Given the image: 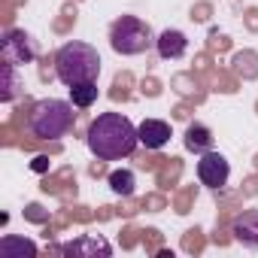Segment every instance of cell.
Returning <instances> with one entry per match:
<instances>
[{"label":"cell","mask_w":258,"mask_h":258,"mask_svg":"<svg viewBox=\"0 0 258 258\" xmlns=\"http://www.w3.org/2000/svg\"><path fill=\"white\" fill-rule=\"evenodd\" d=\"M109 252H112V246L103 237H82V240H73V243L61 246V255H88V258H94V255H109Z\"/></svg>","instance_id":"cell-10"},{"label":"cell","mask_w":258,"mask_h":258,"mask_svg":"<svg viewBox=\"0 0 258 258\" xmlns=\"http://www.w3.org/2000/svg\"><path fill=\"white\" fill-rule=\"evenodd\" d=\"M228 176H231V164L222 152H204L198 158V179L207 185V188H222L228 185Z\"/></svg>","instance_id":"cell-6"},{"label":"cell","mask_w":258,"mask_h":258,"mask_svg":"<svg viewBox=\"0 0 258 258\" xmlns=\"http://www.w3.org/2000/svg\"><path fill=\"white\" fill-rule=\"evenodd\" d=\"M55 76L70 88L79 82H97L100 76V55L94 46L82 40H70L55 55Z\"/></svg>","instance_id":"cell-2"},{"label":"cell","mask_w":258,"mask_h":258,"mask_svg":"<svg viewBox=\"0 0 258 258\" xmlns=\"http://www.w3.org/2000/svg\"><path fill=\"white\" fill-rule=\"evenodd\" d=\"M94 100H97V82H79V85H70V103H73L76 109H88Z\"/></svg>","instance_id":"cell-12"},{"label":"cell","mask_w":258,"mask_h":258,"mask_svg":"<svg viewBox=\"0 0 258 258\" xmlns=\"http://www.w3.org/2000/svg\"><path fill=\"white\" fill-rule=\"evenodd\" d=\"M46 167H49V158H37L34 161V170H46Z\"/></svg>","instance_id":"cell-16"},{"label":"cell","mask_w":258,"mask_h":258,"mask_svg":"<svg viewBox=\"0 0 258 258\" xmlns=\"http://www.w3.org/2000/svg\"><path fill=\"white\" fill-rule=\"evenodd\" d=\"M0 55H4L7 64H28L37 58V46L31 40V34L19 31V28H10L4 34V43H0Z\"/></svg>","instance_id":"cell-5"},{"label":"cell","mask_w":258,"mask_h":258,"mask_svg":"<svg viewBox=\"0 0 258 258\" xmlns=\"http://www.w3.org/2000/svg\"><path fill=\"white\" fill-rule=\"evenodd\" d=\"M231 234L240 246L246 249H258V210H243L234 225H231Z\"/></svg>","instance_id":"cell-7"},{"label":"cell","mask_w":258,"mask_h":258,"mask_svg":"<svg viewBox=\"0 0 258 258\" xmlns=\"http://www.w3.org/2000/svg\"><path fill=\"white\" fill-rule=\"evenodd\" d=\"M85 143L91 155H97L100 161H118V158H127L140 146V131L121 112H100L88 124Z\"/></svg>","instance_id":"cell-1"},{"label":"cell","mask_w":258,"mask_h":258,"mask_svg":"<svg viewBox=\"0 0 258 258\" xmlns=\"http://www.w3.org/2000/svg\"><path fill=\"white\" fill-rule=\"evenodd\" d=\"M137 131H140V143H143L146 149H164V146L170 143V137H173L170 124L161 121V118H146Z\"/></svg>","instance_id":"cell-8"},{"label":"cell","mask_w":258,"mask_h":258,"mask_svg":"<svg viewBox=\"0 0 258 258\" xmlns=\"http://www.w3.org/2000/svg\"><path fill=\"white\" fill-rule=\"evenodd\" d=\"M16 91H19V85H16V64L4 61V91H0V100L10 103L16 97Z\"/></svg>","instance_id":"cell-15"},{"label":"cell","mask_w":258,"mask_h":258,"mask_svg":"<svg viewBox=\"0 0 258 258\" xmlns=\"http://www.w3.org/2000/svg\"><path fill=\"white\" fill-rule=\"evenodd\" d=\"M73 121H76V112H73V103L70 100H58V97H46V100H37L28 112V131L37 137V140H61L73 131Z\"/></svg>","instance_id":"cell-3"},{"label":"cell","mask_w":258,"mask_h":258,"mask_svg":"<svg viewBox=\"0 0 258 258\" xmlns=\"http://www.w3.org/2000/svg\"><path fill=\"white\" fill-rule=\"evenodd\" d=\"M155 40L158 37L152 34V28L137 16H118L109 25V46L118 55H143L155 46Z\"/></svg>","instance_id":"cell-4"},{"label":"cell","mask_w":258,"mask_h":258,"mask_svg":"<svg viewBox=\"0 0 258 258\" xmlns=\"http://www.w3.org/2000/svg\"><path fill=\"white\" fill-rule=\"evenodd\" d=\"M109 188H112L115 195L127 198V195L134 191V173H131V170H112V173H109Z\"/></svg>","instance_id":"cell-13"},{"label":"cell","mask_w":258,"mask_h":258,"mask_svg":"<svg viewBox=\"0 0 258 258\" xmlns=\"http://www.w3.org/2000/svg\"><path fill=\"white\" fill-rule=\"evenodd\" d=\"M37 255V246L31 243V240H16V237H7L4 243H0V255Z\"/></svg>","instance_id":"cell-14"},{"label":"cell","mask_w":258,"mask_h":258,"mask_svg":"<svg viewBox=\"0 0 258 258\" xmlns=\"http://www.w3.org/2000/svg\"><path fill=\"white\" fill-rule=\"evenodd\" d=\"M155 49H158V55L164 58V61H176V58H182L185 55V49H188V40H185V34L182 31H161L158 34V40H155Z\"/></svg>","instance_id":"cell-9"},{"label":"cell","mask_w":258,"mask_h":258,"mask_svg":"<svg viewBox=\"0 0 258 258\" xmlns=\"http://www.w3.org/2000/svg\"><path fill=\"white\" fill-rule=\"evenodd\" d=\"M185 149L195 152V155L210 152V149H213V131H210L207 124H201V121H191V124L185 127Z\"/></svg>","instance_id":"cell-11"}]
</instances>
